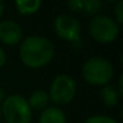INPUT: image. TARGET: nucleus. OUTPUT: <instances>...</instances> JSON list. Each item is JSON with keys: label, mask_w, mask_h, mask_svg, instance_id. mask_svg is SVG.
I'll return each instance as SVG.
<instances>
[{"label": "nucleus", "mask_w": 123, "mask_h": 123, "mask_svg": "<svg viewBox=\"0 0 123 123\" xmlns=\"http://www.w3.org/2000/svg\"><path fill=\"white\" fill-rule=\"evenodd\" d=\"M54 55L53 43L39 35H31L24 39L19 47V58L23 64L31 69H40L47 65Z\"/></svg>", "instance_id": "nucleus-1"}, {"label": "nucleus", "mask_w": 123, "mask_h": 123, "mask_svg": "<svg viewBox=\"0 0 123 123\" xmlns=\"http://www.w3.org/2000/svg\"><path fill=\"white\" fill-rule=\"evenodd\" d=\"M82 76L93 86H105L113 77V67L104 57H92L82 67Z\"/></svg>", "instance_id": "nucleus-2"}, {"label": "nucleus", "mask_w": 123, "mask_h": 123, "mask_svg": "<svg viewBox=\"0 0 123 123\" xmlns=\"http://www.w3.org/2000/svg\"><path fill=\"white\" fill-rule=\"evenodd\" d=\"M1 116L7 123H30L31 109L23 95L11 94L3 101Z\"/></svg>", "instance_id": "nucleus-3"}, {"label": "nucleus", "mask_w": 123, "mask_h": 123, "mask_svg": "<svg viewBox=\"0 0 123 123\" xmlns=\"http://www.w3.org/2000/svg\"><path fill=\"white\" fill-rule=\"evenodd\" d=\"M91 36L99 43H110L115 41L119 34V25L116 21L105 15L94 16L88 25Z\"/></svg>", "instance_id": "nucleus-4"}, {"label": "nucleus", "mask_w": 123, "mask_h": 123, "mask_svg": "<svg viewBox=\"0 0 123 123\" xmlns=\"http://www.w3.org/2000/svg\"><path fill=\"white\" fill-rule=\"evenodd\" d=\"M76 95V82L67 74H60L55 76L49 87V100L57 105H67Z\"/></svg>", "instance_id": "nucleus-5"}, {"label": "nucleus", "mask_w": 123, "mask_h": 123, "mask_svg": "<svg viewBox=\"0 0 123 123\" xmlns=\"http://www.w3.org/2000/svg\"><path fill=\"white\" fill-rule=\"evenodd\" d=\"M55 34L64 41L75 42L81 36V25L77 19L69 15H59L53 23Z\"/></svg>", "instance_id": "nucleus-6"}, {"label": "nucleus", "mask_w": 123, "mask_h": 123, "mask_svg": "<svg viewBox=\"0 0 123 123\" xmlns=\"http://www.w3.org/2000/svg\"><path fill=\"white\" fill-rule=\"evenodd\" d=\"M23 37V30L21 25L11 19H4L0 22V41L5 45L13 46L21 42Z\"/></svg>", "instance_id": "nucleus-7"}, {"label": "nucleus", "mask_w": 123, "mask_h": 123, "mask_svg": "<svg viewBox=\"0 0 123 123\" xmlns=\"http://www.w3.org/2000/svg\"><path fill=\"white\" fill-rule=\"evenodd\" d=\"M39 123H67V117L63 110L55 106H49L42 110Z\"/></svg>", "instance_id": "nucleus-8"}, {"label": "nucleus", "mask_w": 123, "mask_h": 123, "mask_svg": "<svg viewBox=\"0 0 123 123\" xmlns=\"http://www.w3.org/2000/svg\"><path fill=\"white\" fill-rule=\"evenodd\" d=\"M27 101L31 110H45L48 105L49 97L47 92L42 89H37V91H34L29 95V99Z\"/></svg>", "instance_id": "nucleus-9"}, {"label": "nucleus", "mask_w": 123, "mask_h": 123, "mask_svg": "<svg viewBox=\"0 0 123 123\" xmlns=\"http://www.w3.org/2000/svg\"><path fill=\"white\" fill-rule=\"evenodd\" d=\"M100 99L101 101L109 106V107H113L118 104L119 100V93L117 92V89L111 86V85H105L101 87L100 89Z\"/></svg>", "instance_id": "nucleus-10"}, {"label": "nucleus", "mask_w": 123, "mask_h": 123, "mask_svg": "<svg viewBox=\"0 0 123 123\" xmlns=\"http://www.w3.org/2000/svg\"><path fill=\"white\" fill-rule=\"evenodd\" d=\"M41 5H42V3L40 0H17V1H15V6H16L17 11L24 16L33 15V13L37 12L39 9L41 7Z\"/></svg>", "instance_id": "nucleus-11"}, {"label": "nucleus", "mask_w": 123, "mask_h": 123, "mask_svg": "<svg viewBox=\"0 0 123 123\" xmlns=\"http://www.w3.org/2000/svg\"><path fill=\"white\" fill-rule=\"evenodd\" d=\"M103 9L100 0H82V12L86 15H95Z\"/></svg>", "instance_id": "nucleus-12"}, {"label": "nucleus", "mask_w": 123, "mask_h": 123, "mask_svg": "<svg viewBox=\"0 0 123 123\" xmlns=\"http://www.w3.org/2000/svg\"><path fill=\"white\" fill-rule=\"evenodd\" d=\"M85 123H118L116 119L109 117V116H103V115H95L88 117Z\"/></svg>", "instance_id": "nucleus-13"}, {"label": "nucleus", "mask_w": 123, "mask_h": 123, "mask_svg": "<svg viewBox=\"0 0 123 123\" xmlns=\"http://www.w3.org/2000/svg\"><path fill=\"white\" fill-rule=\"evenodd\" d=\"M115 18L118 25L123 23V0H118L115 6Z\"/></svg>", "instance_id": "nucleus-14"}, {"label": "nucleus", "mask_w": 123, "mask_h": 123, "mask_svg": "<svg viewBox=\"0 0 123 123\" xmlns=\"http://www.w3.org/2000/svg\"><path fill=\"white\" fill-rule=\"evenodd\" d=\"M68 7L75 13L82 12V0H70L68 3Z\"/></svg>", "instance_id": "nucleus-15"}, {"label": "nucleus", "mask_w": 123, "mask_h": 123, "mask_svg": "<svg viewBox=\"0 0 123 123\" xmlns=\"http://www.w3.org/2000/svg\"><path fill=\"white\" fill-rule=\"evenodd\" d=\"M5 64H6V53L0 47V68H3Z\"/></svg>", "instance_id": "nucleus-16"}, {"label": "nucleus", "mask_w": 123, "mask_h": 123, "mask_svg": "<svg viewBox=\"0 0 123 123\" xmlns=\"http://www.w3.org/2000/svg\"><path fill=\"white\" fill-rule=\"evenodd\" d=\"M4 9H5L4 1H1V0H0V17H1V16H3V13H4Z\"/></svg>", "instance_id": "nucleus-17"}, {"label": "nucleus", "mask_w": 123, "mask_h": 123, "mask_svg": "<svg viewBox=\"0 0 123 123\" xmlns=\"http://www.w3.org/2000/svg\"><path fill=\"white\" fill-rule=\"evenodd\" d=\"M4 99H5V92H4L1 88H0V104L4 101Z\"/></svg>", "instance_id": "nucleus-18"}, {"label": "nucleus", "mask_w": 123, "mask_h": 123, "mask_svg": "<svg viewBox=\"0 0 123 123\" xmlns=\"http://www.w3.org/2000/svg\"><path fill=\"white\" fill-rule=\"evenodd\" d=\"M0 118H1V109H0Z\"/></svg>", "instance_id": "nucleus-19"}]
</instances>
